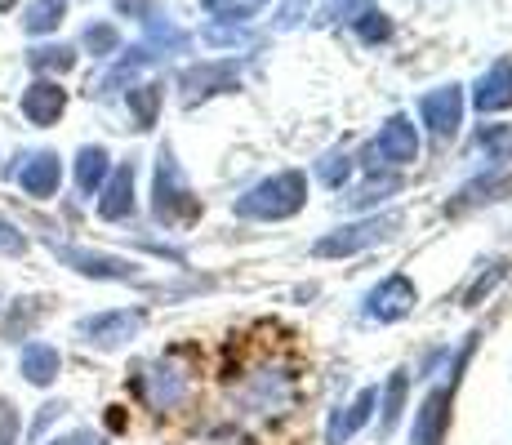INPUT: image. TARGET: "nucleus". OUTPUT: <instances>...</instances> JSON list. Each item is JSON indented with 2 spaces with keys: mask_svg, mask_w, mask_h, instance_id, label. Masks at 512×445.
<instances>
[{
  "mask_svg": "<svg viewBox=\"0 0 512 445\" xmlns=\"http://www.w3.org/2000/svg\"><path fill=\"white\" fill-rule=\"evenodd\" d=\"M303 201H308V178H303L299 170H285V174L263 178L259 187H250V192L236 201V214H241V219L277 223V219H290V214H299Z\"/></svg>",
  "mask_w": 512,
  "mask_h": 445,
  "instance_id": "nucleus-1",
  "label": "nucleus"
},
{
  "mask_svg": "<svg viewBox=\"0 0 512 445\" xmlns=\"http://www.w3.org/2000/svg\"><path fill=\"white\" fill-rule=\"evenodd\" d=\"M152 214H156V223H165V227H187L201 219V201H196L192 183H187V174L179 170L170 147H161V156H156Z\"/></svg>",
  "mask_w": 512,
  "mask_h": 445,
  "instance_id": "nucleus-2",
  "label": "nucleus"
},
{
  "mask_svg": "<svg viewBox=\"0 0 512 445\" xmlns=\"http://www.w3.org/2000/svg\"><path fill=\"white\" fill-rule=\"evenodd\" d=\"M401 223L406 219H401L397 210L374 214V219H361V223H348V227H339V232L321 236V241L312 245V254H317V259H348V254H361L379 241H392V236L401 232Z\"/></svg>",
  "mask_w": 512,
  "mask_h": 445,
  "instance_id": "nucleus-3",
  "label": "nucleus"
},
{
  "mask_svg": "<svg viewBox=\"0 0 512 445\" xmlns=\"http://www.w3.org/2000/svg\"><path fill=\"white\" fill-rule=\"evenodd\" d=\"M143 321H147L143 308L98 312V316H85V321L76 325V334H81L85 343H94V348H121V343H130L134 334L143 330Z\"/></svg>",
  "mask_w": 512,
  "mask_h": 445,
  "instance_id": "nucleus-4",
  "label": "nucleus"
},
{
  "mask_svg": "<svg viewBox=\"0 0 512 445\" xmlns=\"http://www.w3.org/2000/svg\"><path fill=\"white\" fill-rule=\"evenodd\" d=\"M415 303H419L415 281L397 272V276H383V281L366 294V316H370V321H383V325H388V321H401V316L415 308Z\"/></svg>",
  "mask_w": 512,
  "mask_h": 445,
  "instance_id": "nucleus-5",
  "label": "nucleus"
},
{
  "mask_svg": "<svg viewBox=\"0 0 512 445\" xmlns=\"http://www.w3.org/2000/svg\"><path fill=\"white\" fill-rule=\"evenodd\" d=\"M370 156H374V165H410V161H419V130H415V121L410 116H392L388 125L379 130V138L370 143Z\"/></svg>",
  "mask_w": 512,
  "mask_h": 445,
  "instance_id": "nucleus-6",
  "label": "nucleus"
},
{
  "mask_svg": "<svg viewBox=\"0 0 512 445\" xmlns=\"http://www.w3.org/2000/svg\"><path fill=\"white\" fill-rule=\"evenodd\" d=\"M450 401H455V379L450 388H432L423 405L415 410V432H410V445H441L450 432Z\"/></svg>",
  "mask_w": 512,
  "mask_h": 445,
  "instance_id": "nucleus-7",
  "label": "nucleus"
},
{
  "mask_svg": "<svg viewBox=\"0 0 512 445\" xmlns=\"http://www.w3.org/2000/svg\"><path fill=\"white\" fill-rule=\"evenodd\" d=\"M54 254L72 267V272L94 276V281H134V263L130 259H116V254L76 250V245H54Z\"/></svg>",
  "mask_w": 512,
  "mask_h": 445,
  "instance_id": "nucleus-8",
  "label": "nucleus"
},
{
  "mask_svg": "<svg viewBox=\"0 0 512 445\" xmlns=\"http://www.w3.org/2000/svg\"><path fill=\"white\" fill-rule=\"evenodd\" d=\"M419 116H423V125H428L437 138H450L459 130V121H464V94H459V85H446V89L423 94Z\"/></svg>",
  "mask_w": 512,
  "mask_h": 445,
  "instance_id": "nucleus-9",
  "label": "nucleus"
},
{
  "mask_svg": "<svg viewBox=\"0 0 512 445\" xmlns=\"http://www.w3.org/2000/svg\"><path fill=\"white\" fill-rule=\"evenodd\" d=\"M58 183H63V165H58L54 152H36V156H23V165H18V187H23L27 196H54Z\"/></svg>",
  "mask_w": 512,
  "mask_h": 445,
  "instance_id": "nucleus-10",
  "label": "nucleus"
},
{
  "mask_svg": "<svg viewBox=\"0 0 512 445\" xmlns=\"http://www.w3.org/2000/svg\"><path fill=\"white\" fill-rule=\"evenodd\" d=\"M67 112V94H63V85H54V81H32L23 89V116L32 125H54L58 116Z\"/></svg>",
  "mask_w": 512,
  "mask_h": 445,
  "instance_id": "nucleus-11",
  "label": "nucleus"
},
{
  "mask_svg": "<svg viewBox=\"0 0 512 445\" xmlns=\"http://www.w3.org/2000/svg\"><path fill=\"white\" fill-rule=\"evenodd\" d=\"M98 214L107 223H121L134 214V161L121 165L116 174H107V187H103V201H98Z\"/></svg>",
  "mask_w": 512,
  "mask_h": 445,
  "instance_id": "nucleus-12",
  "label": "nucleus"
},
{
  "mask_svg": "<svg viewBox=\"0 0 512 445\" xmlns=\"http://www.w3.org/2000/svg\"><path fill=\"white\" fill-rule=\"evenodd\" d=\"M143 392H147V401L156 405V410H174V405L183 401V392H187V379L179 370H170V365H147V374H143Z\"/></svg>",
  "mask_w": 512,
  "mask_h": 445,
  "instance_id": "nucleus-13",
  "label": "nucleus"
},
{
  "mask_svg": "<svg viewBox=\"0 0 512 445\" xmlns=\"http://www.w3.org/2000/svg\"><path fill=\"white\" fill-rule=\"evenodd\" d=\"M477 107L481 112H508L512 107V63L508 58H499L477 81Z\"/></svg>",
  "mask_w": 512,
  "mask_h": 445,
  "instance_id": "nucleus-14",
  "label": "nucleus"
},
{
  "mask_svg": "<svg viewBox=\"0 0 512 445\" xmlns=\"http://www.w3.org/2000/svg\"><path fill=\"white\" fill-rule=\"evenodd\" d=\"M374 401H379V388H361V392H357V401H352L348 410L334 414V419H330V445H343L357 428H366Z\"/></svg>",
  "mask_w": 512,
  "mask_h": 445,
  "instance_id": "nucleus-15",
  "label": "nucleus"
},
{
  "mask_svg": "<svg viewBox=\"0 0 512 445\" xmlns=\"http://www.w3.org/2000/svg\"><path fill=\"white\" fill-rule=\"evenodd\" d=\"M58 348H49V343H27L23 348V361H18V370H23L27 383H36V388H49V383L58 379Z\"/></svg>",
  "mask_w": 512,
  "mask_h": 445,
  "instance_id": "nucleus-16",
  "label": "nucleus"
},
{
  "mask_svg": "<svg viewBox=\"0 0 512 445\" xmlns=\"http://www.w3.org/2000/svg\"><path fill=\"white\" fill-rule=\"evenodd\" d=\"M236 67L232 63H205V67H192V72H183V94L187 103H196V94H219L223 85H232Z\"/></svg>",
  "mask_w": 512,
  "mask_h": 445,
  "instance_id": "nucleus-17",
  "label": "nucleus"
},
{
  "mask_svg": "<svg viewBox=\"0 0 512 445\" xmlns=\"http://www.w3.org/2000/svg\"><path fill=\"white\" fill-rule=\"evenodd\" d=\"M107 174H112L107 147H81V156H76V187H81L85 196H94L98 187L107 183Z\"/></svg>",
  "mask_w": 512,
  "mask_h": 445,
  "instance_id": "nucleus-18",
  "label": "nucleus"
},
{
  "mask_svg": "<svg viewBox=\"0 0 512 445\" xmlns=\"http://www.w3.org/2000/svg\"><path fill=\"white\" fill-rule=\"evenodd\" d=\"M67 18V0H27L23 9V32L27 36H49Z\"/></svg>",
  "mask_w": 512,
  "mask_h": 445,
  "instance_id": "nucleus-19",
  "label": "nucleus"
},
{
  "mask_svg": "<svg viewBox=\"0 0 512 445\" xmlns=\"http://www.w3.org/2000/svg\"><path fill=\"white\" fill-rule=\"evenodd\" d=\"M125 103H130L134 130H152L156 112H161V85H134L130 94H125Z\"/></svg>",
  "mask_w": 512,
  "mask_h": 445,
  "instance_id": "nucleus-20",
  "label": "nucleus"
},
{
  "mask_svg": "<svg viewBox=\"0 0 512 445\" xmlns=\"http://www.w3.org/2000/svg\"><path fill=\"white\" fill-rule=\"evenodd\" d=\"M406 388H410V374H406V370H392L388 392H383V423H379V432H383V437H388V432L397 428L401 410H406Z\"/></svg>",
  "mask_w": 512,
  "mask_h": 445,
  "instance_id": "nucleus-21",
  "label": "nucleus"
},
{
  "mask_svg": "<svg viewBox=\"0 0 512 445\" xmlns=\"http://www.w3.org/2000/svg\"><path fill=\"white\" fill-rule=\"evenodd\" d=\"M27 63H32V72H67V67L76 63V49L67 45H41L27 54Z\"/></svg>",
  "mask_w": 512,
  "mask_h": 445,
  "instance_id": "nucleus-22",
  "label": "nucleus"
},
{
  "mask_svg": "<svg viewBox=\"0 0 512 445\" xmlns=\"http://www.w3.org/2000/svg\"><path fill=\"white\" fill-rule=\"evenodd\" d=\"M81 45L90 49L94 58H107V54H116L121 36H116V27H112V23H90V27H85V36H81Z\"/></svg>",
  "mask_w": 512,
  "mask_h": 445,
  "instance_id": "nucleus-23",
  "label": "nucleus"
},
{
  "mask_svg": "<svg viewBox=\"0 0 512 445\" xmlns=\"http://www.w3.org/2000/svg\"><path fill=\"white\" fill-rule=\"evenodd\" d=\"M36 316H41V303H36V299H18V308L5 316V339H23V334L32 330Z\"/></svg>",
  "mask_w": 512,
  "mask_h": 445,
  "instance_id": "nucleus-24",
  "label": "nucleus"
},
{
  "mask_svg": "<svg viewBox=\"0 0 512 445\" xmlns=\"http://www.w3.org/2000/svg\"><path fill=\"white\" fill-rule=\"evenodd\" d=\"M317 174H321V183L326 187H343L348 183V174H352V156H339V152L326 156V161L317 165Z\"/></svg>",
  "mask_w": 512,
  "mask_h": 445,
  "instance_id": "nucleus-25",
  "label": "nucleus"
},
{
  "mask_svg": "<svg viewBox=\"0 0 512 445\" xmlns=\"http://www.w3.org/2000/svg\"><path fill=\"white\" fill-rule=\"evenodd\" d=\"M504 276H508V259H495V263H490V272H481L477 281H472V290H468V303H481V294H490V290H495L499 281H504Z\"/></svg>",
  "mask_w": 512,
  "mask_h": 445,
  "instance_id": "nucleus-26",
  "label": "nucleus"
},
{
  "mask_svg": "<svg viewBox=\"0 0 512 445\" xmlns=\"http://www.w3.org/2000/svg\"><path fill=\"white\" fill-rule=\"evenodd\" d=\"M357 32H361V41H388L392 36V23H388V14H374V9H366L361 14V23H357Z\"/></svg>",
  "mask_w": 512,
  "mask_h": 445,
  "instance_id": "nucleus-27",
  "label": "nucleus"
},
{
  "mask_svg": "<svg viewBox=\"0 0 512 445\" xmlns=\"http://www.w3.org/2000/svg\"><path fill=\"white\" fill-rule=\"evenodd\" d=\"M210 14H232V18H241V14H250V9H259L263 0H201Z\"/></svg>",
  "mask_w": 512,
  "mask_h": 445,
  "instance_id": "nucleus-28",
  "label": "nucleus"
},
{
  "mask_svg": "<svg viewBox=\"0 0 512 445\" xmlns=\"http://www.w3.org/2000/svg\"><path fill=\"white\" fill-rule=\"evenodd\" d=\"M18 441V410L14 401L0 397V445H14Z\"/></svg>",
  "mask_w": 512,
  "mask_h": 445,
  "instance_id": "nucleus-29",
  "label": "nucleus"
},
{
  "mask_svg": "<svg viewBox=\"0 0 512 445\" xmlns=\"http://www.w3.org/2000/svg\"><path fill=\"white\" fill-rule=\"evenodd\" d=\"M23 250H27V236L18 227L0 223V254H23Z\"/></svg>",
  "mask_w": 512,
  "mask_h": 445,
  "instance_id": "nucleus-30",
  "label": "nucleus"
},
{
  "mask_svg": "<svg viewBox=\"0 0 512 445\" xmlns=\"http://www.w3.org/2000/svg\"><path fill=\"white\" fill-rule=\"evenodd\" d=\"M357 9H366V0H330V5H326V18H352V14H357Z\"/></svg>",
  "mask_w": 512,
  "mask_h": 445,
  "instance_id": "nucleus-31",
  "label": "nucleus"
},
{
  "mask_svg": "<svg viewBox=\"0 0 512 445\" xmlns=\"http://www.w3.org/2000/svg\"><path fill=\"white\" fill-rule=\"evenodd\" d=\"M49 445H107L103 437H98V432H67V437H58V441H49Z\"/></svg>",
  "mask_w": 512,
  "mask_h": 445,
  "instance_id": "nucleus-32",
  "label": "nucleus"
},
{
  "mask_svg": "<svg viewBox=\"0 0 512 445\" xmlns=\"http://www.w3.org/2000/svg\"><path fill=\"white\" fill-rule=\"evenodd\" d=\"M121 9H130V14H143V0H116Z\"/></svg>",
  "mask_w": 512,
  "mask_h": 445,
  "instance_id": "nucleus-33",
  "label": "nucleus"
},
{
  "mask_svg": "<svg viewBox=\"0 0 512 445\" xmlns=\"http://www.w3.org/2000/svg\"><path fill=\"white\" fill-rule=\"evenodd\" d=\"M18 5V0H0V14H9V9H14Z\"/></svg>",
  "mask_w": 512,
  "mask_h": 445,
  "instance_id": "nucleus-34",
  "label": "nucleus"
}]
</instances>
